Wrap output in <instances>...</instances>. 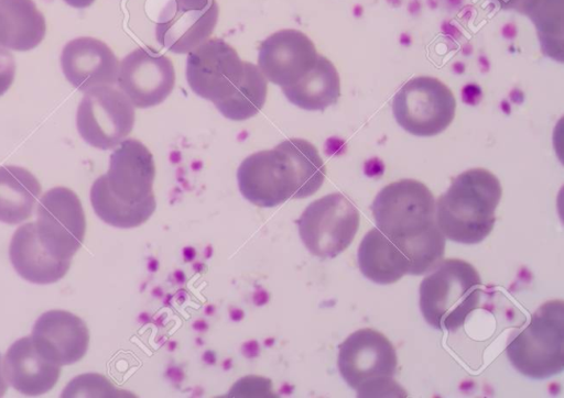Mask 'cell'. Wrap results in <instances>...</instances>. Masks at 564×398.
I'll return each instance as SVG.
<instances>
[{
	"mask_svg": "<svg viewBox=\"0 0 564 398\" xmlns=\"http://www.w3.org/2000/svg\"><path fill=\"white\" fill-rule=\"evenodd\" d=\"M502 196L499 179L478 167L460 173L435 202V223L445 239L477 244L494 229Z\"/></svg>",
	"mask_w": 564,
	"mask_h": 398,
	"instance_id": "6da1fadb",
	"label": "cell"
},
{
	"mask_svg": "<svg viewBox=\"0 0 564 398\" xmlns=\"http://www.w3.org/2000/svg\"><path fill=\"white\" fill-rule=\"evenodd\" d=\"M481 279L477 269L459 258L441 261L420 284V309L437 330L455 332L480 302Z\"/></svg>",
	"mask_w": 564,
	"mask_h": 398,
	"instance_id": "7a4b0ae2",
	"label": "cell"
},
{
	"mask_svg": "<svg viewBox=\"0 0 564 398\" xmlns=\"http://www.w3.org/2000/svg\"><path fill=\"white\" fill-rule=\"evenodd\" d=\"M337 366L343 379L358 397L399 395L393 380L397 351L388 338L373 329H360L338 346Z\"/></svg>",
	"mask_w": 564,
	"mask_h": 398,
	"instance_id": "3957f363",
	"label": "cell"
},
{
	"mask_svg": "<svg viewBox=\"0 0 564 398\" xmlns=\"http://www.w3.org/2000/svg\"><path fill=\"white\" fill-rule=\"evenodd\" d=\"M564 303L552 299L542 303L528 325L512 335L507 357L522 375L546 379L564 368Z\"/></svg>",
	"mask_w": 564,
	"mask_h": 398,
	"instance_id": "277c9868",
	"label": "cell"
},
{
	"mask_svg": "<svg viewBox=\"0 0 564 398\" xmlns=\"http://www.w3.org/2000/svg\"><path fill=\"white\" fill-rule=\"evenodd\" d=\"M371 211L377 228L394 242L421 235L435 223V200L431 190L415 179L384 186Z\"/></svg>",
	"mask_w": 564,
	"mask_h": 398,
	"instance_id": "5b68a950",
	"label": "cell"
},
{
	"mask_svg": "<svg viewBox=\"0 0 564 398\" xmlns=\"http://www.w3.org/2000/svg\"><path fill=\"white\" fill-rule=\"evenodd\" d=\"M360 214L356 206L340 192L311 202L296 221L305 247L321 258H333L352 242Z\"/></svg>",
	"mask_w": 564,
	"mask_h": 398,
	"instance_id": "8992f818",
	"label": "cell"
},
{
	"mask_svg": "<svg viewBox=\"0 0 564 398\" xmlns=\"http://www.w3.org/2000/svg\"><path fill=\"white\" fill-rule=\"evenodd\" d=\"M456 99L440 79L417 76L408 80L392 99L398 124L416 136H433L448 128L455 117Z\"/></svg>",
	"mask_w": 564,
	"mask_h": 398,
	"instance_id": "52a82bcc",
	"label": "cell"
},
{
	"mask_svg": "<svg viewBox=\"0 0 564 398\" xmlns=\"http://www.w3.org/2000/svg\"><path fill=\"white\" fill-rule=\"evenodd\" d=\"M241 195L251 203L271 208L300 199L299 178L289 154L278 144L246 157L237 170Z\"/></svg>",
	"mask_w": 564,
	"mask_h": 398,
	"instance_id": "ba28073f",
	"label": "cell"
},
{
	"mask_svg": "<svg viewBox=\"0 0 564 398\" xmlns=\"http://www.w3.org/2000/svg\"><path fill=\"white\" fill-rule=\"evenodd\" d=\"M134 124V108L128 97L111 86L87 90L77 108L79 135L99 150L117 146L130 134Z\"/></svg>",
	"mask_w": 564,
	"mask_h": 398,
	"instance_id": "9c48e42d",
	"label": "cell"
},
{
	"mask_svg": "<svg viewBox=\"0 0 564 398\" xmlns=\"http://www.w3.org/2000/svg\"><path fill=\"white\" fill-rule=\"evenodd\" d=\"M36 215V233L44 248L56 259L70 261L86 232L78 196L66 187H54L40 198Z\"/></svg>",
	"mask_w": 564,
	"mask_h": 398,
	"instance_id": "30bf717a",
	"label": "cell"
},
{
	"mask_svg": "<svg viewBox=\"0 0 564 398\" xmlns=\"http://www.w3.org/2000/svg\"><path fill=\"white\" fill-rule=\"evenodd\" d=\"M243 69V62L231 45L210 38L188 53L186 79L197 96L215 103L234 95Z\"/></svg>",
	"mask_w": 564,
	"mask_h": 398,
	"instance_id": "8fae6325",
	"label": "cell"
},
{
	"mask_svg": "<svg viewBox=\"0 0 564 398\" xmlns=\"http://www.w3.org/2000/svg\"><path fill=\"white\" fill-rule=\"evenodd\" d=\"M117 84L134 107H154L174 88V65L155 49L138 47L120 62Z\"/></svg>",
	"mask_w": 564,
	"mask_h": 398,
	"instance_id": "7c38bea8",
	"label": "cell"
},
{
	"mask_svg": "<svg viewBox=\"0 0 564 398\" xmlns=\"http://www.w3.org/2000/svg\"><path fill=\"white\" fill-rule=\"evenodd\" d=\"M218 14L216 0H170L155 24L156 41L172 53H189L212 35Z\"/></svg>",
	"mask_w": 564,
	"mask_h": 398,
	"instance_id": "4fadbf2b",
	"label": "cell"
},
{
	"mask_svg": "<svg viewBox=\"0 0 564 398\" xmlns=\"http://www.w3.org/2000/svg\"><path fill=\"white\" fill-rule=\"evenodd\" d=\"M153 155L139 140L121 141L109 157V169L101 175L108 191L118 200L137 204L154 198Z\"/></svg>",
	"mask_w": 564,
	"mask_h": 398,
	"instance_id": "5bb4252c",
	"label": "cell"
},
{
	"mask_svg": "<svg viewBox=\"0 0 564 398\" xmlns=\"http://www.w3.org/2000/svg\"><path fill=\"white\" fill-rule=\"evenodd\" d=\"M317 55L306 34L284 29L260 43L258 65L267 80L283 88L300 80L314 66Z\"/></svg>",
	"mask_w": 564,
	"mask_h": 398,
	"instance_id": "9a60e30c",
	"label": "cell"
},
{
	"mask_svg": "<svg viewBox=\"0 0 564 398\" xmlns=\"http://www.w3.org/2000/svg\"><path fill=\"white\" fill-rule=\"evenodd\" d=\"M31 339L43 357L59 366L70 365L86 354L89 331L76 314L64 310H50L35 321Z\"/></svg>",
	"mask_w": 564,
	"mask_h": 398,
	"instance_id": "2e32d148",
	"label": "cell"
},
{
	"mask_svg": "<svg viewBox=\"0 0 564 398\" xmlns=\"http://www.w3.org/2000/svg\"><path fill=\"white\" fill-rule=\"evenodd\" d=\"M61 66L66 79L80 91L117 82V56L105 42L94 37L69 41L62 51Z\"/></svg>",
	"mask_w": 564,
	"mask_h": 398,
	"instance_id": "e0dca14e",
	"label": "cell"
},
{
	"mask_svg": "<svg viewBox=\"0 0 564 398\" xmlns=\"http://www.w3.org/2000/svg\"><path fill=\"white\" fill-rule=\"evenodd\" d=\"M4 377L25 396H40L51 390L61 375V366L43 357L31 336L15 341L3 360Z\"/></svg>",
	"mask_w": 564,
	"mask_h": 398,
	"instance_id": "ac0fdd59",
	"label": "cell"
},
{
	"mask_svg": "<svg viewBox=\"0 0 564 398\" xmlns=\"http://www.w3.org/2000/svg\"><path fill=\"white\" fill-rule=\"evenodd\" d=\"M9 256L15 272L26 281L46 285L62 279L70 261L54 258L41 244L34 222L19 226L12 235Z\"/></svg>",
	"mask_w": 564,
	"mask_h": 398,
	"instance_id": "d6986e66",
	"label": "cell"
},
{
	"mask_svg": "<svg viewBox=\"0 0 564 398\" xmlns=\"http://www.w3.org/2000/svg\"><path fill=\"white\" fill-rule=\"evenodd\" d=\"M357 259L361 274L380 285L398 281L410 268L406 255L378 228L368 231L361 240Z\"/></svg>",
	"mask_w": 564,
	"mask_h": 398,
	"instance_id": "ffe728a7",
	"label": "cell"
},
{
	"mask_svg": "<svg viewBox=\"0 0 564 398\" xmlns=\"http://www.w3.org/2000/svg\"><path fill=\"white\" fill-rule=\"evenodd\" d=\"M44 15L33 0H0V46L29 51L44 38Z\"/></svg>",
	"mask_w": 564,
	"mask_h": 398,
	"instance_id": "44dd1931",
	"label": "cell"
},
{
	"mask_svg": "<svg viewBox=\"0 0 564 398\" xmlns=\"http://www.w3.org/2000/svg\"><path fill=\"white\" fill-rule=\"evenodd\" d=\"M282 91L299 108L323 111L337 102L340 79L334 64L318 54L314 66L295 84L283 87Z\"/></svg>",
	"mask_w": 564,
	"mask_h": 398,
	"instance_id": "7402d4cb",
	"label": "cell"
},
{
	"mask_svg": "<svg viewBox=\"0 0 564 398\" xmlns=\"http://www.w3.org/2000/svg\"><path fill=\"white\" fill-rule=\"evenodd\" d=\"M41 194V185L28 169L0 166V221L18 224L29 219Z\"/></svg>",
	"mask_w": 564,
	"mask_h": 398,
	"instance_id": "603a6c76",
	"label": "cell"
},
{
	"mask_svg": "<svg viewBox=\"0 0 564 398\" xmlns=\"http://www.w3.org/2000/svg\"><path fill=\"white\" fill-rule=\"evenodd\" d=\"M90 202L95 213L106 223L120 229L135 228L154 213L155 197L144 202L130 204L115 198L99 176L90 188Z\"/></svg>",
	"mask_w": 564,
	"mask_h": 398,
	"instance_id": "cb8c5ba5",
	"label": "cell"
},
{
	"mask_svg": "<svg viewBox=\"0 0 564 398\" xmlns=\"http://www.w3.org/2000/svg\"><path fill=\"white\" fill-rule=\"evenodd\" d=\"M242 79L229 98L215 102L218 111L227 119L242 121L256 115L267 98V79L252 63L243 62Z\"/></svg>",
	"mask_w": 564,
	"mask_h": 398,
	"instance_id": "d4e9b609",
	"label": "cell"
},
{
	"mask_svg": "<svg viewBox=\"0 0 564 398\" xmlns=\"http://www.w3.org/2000/svg\"><path fill=\"white\" fill-rule=\"evenodd\" d=\"M518 12L534 24L542 52L562 62L563 0H525Z\"/></svg>",
	"mask_w": 564,
	"mask_h": 398,
	"instance_id": "484cf974",
	"label": "cell"
},
{
	"mask_svg": "<svg viewBox=\"0 0 564 398\" xmlns=\"http://www.w3.org/2000/svg\"><path fill=\"white\" fill-rule=\"evenodd\" d=\"M291 157L300 184V199L314 195L326 176L317 148L307 140L291 137L279 144Z\"/></svg>",
	"mask_w": 564,
	"mask_h": 398,
	"instance_id": "4316f807",
	"label": "cell"
},
{
	"mask_svg": "<svg viewBox=\"0 0 564 398\" xmlns=\"http://www.w3.org/2000/svg\"><path fill=\"white\" fill-rule=\"evenodd\" d=\"M445 236L434 223L419 236L394 242L410 261V275L431 272L444 257Z\"/></svg>",
	"mask_w": 564,
	"mask_h": 398,
	"instance_id": "83f0119b",
	"label": "cell"
},
{
	"mask_svg": "<svg viewBox=\"0 0 564 398\" xmlns=\"http://www.w3.org/2000/svg\"><path fill=\"white\" fill-rule=\"evenodd\" d=\"M118 390L105 376L99 374H83L74 377L61 397H120Z\"/></svg>",
	"mask_w": 564,
	"mask_h": 398,
	"instance_id": "f1b7e54d",
	"label": "cell"
},
{
	"mask_svg": "<svg viewBox=\"0 0 564 398\" xmlns=\"http://www.w3.org/2000/svg\"><path fill=\"white\" fill-rule=\"evenodd\" d=\"M229 395H235L236 397L240 395H243L245 397L258 395L269 397L272 395L271 382L263 377H245L240 379L235 386H232Z\"/></svg>",
	"mask_w": 564,
	"mask_h": 398,
	"instance_id": "f546056e",
	"label": "cell"
},
{
	"mask_svg": "<svg viewBox=\"0 0 564 398\" xmlns=\"http://www.w3.org/2000/svg\"><path fill=\"white\" fill-rule=\"evenodd\" d=\"M15 75V62L10 52L0 46V96L12 85Z\"/></svg>",
	"mask_w": 564,
	"mask_h": 398,
	"instance_id": "4dcf8cb0",
	"label": "cell"
},
{
	"mask_svg": "<svg viewBox=\"0 0 564 398\" xmlns=\"http://www.w3.org/2000/svg\"><path fill=\"white\" fill-rule=\"evenodd\" d=\"M496 3L505 10H516L517 12L525 0H495Z\"/></svg>",
	"mask_w": 564,
	"mask_h": 398,
	"instance_id": "1f68e13d",
	"label": "cell"
},
{
	"mask_svg": "<svg viewBox=\"0 0 564 398\" xmlns=\"http://www.w3.org/2000/svg\"><path fill=\"white\" fill-rule=\"evenodd\" d=\"M68 5L70 7H74V8H78V9H82V8H87L89 7L90 4H93V2L95 0H64Z\"/></svg>",
	"mask_w": 564,
	"mask_h": 398,
	"instance_id": "d6a6232c",
	"label": "cell"
},
{
	"mask_svg": "<svg viewBox=\"0 0 564 398\" xmlns=\"http://www.w3.org/2000/svg\"><path fill=\"white\" fill-rule=\"evenodd\" d=\"M8 388V384L6 382V377L2 373V366H1V355H0V397H2Z\"/></svg>",
	"mask_w": 564,
	"mask_h": 398,
	"instance_id": "836d02e7",
	"label": "cell"
}]
</instances>
